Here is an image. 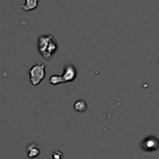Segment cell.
<instances>
[{"label": "cell", "instance_id": "5b68a950", "mask_svg": "<svg viewBox=\"0 0 159 159\" xmlns=\"http://www.w3.org/2000/svg\"><path fill=\"white\" fill-rule=\"evenodd\" d=\"M26 153L30 159L36 158L40 154V148L36 143L31 142L26 146Z\"/></svg>", "mask_w": 159, "mask_h": 159}, {"label": "cell", "instance_id": "6da1fadb", "mask_svg": "<svg viewBox=\"0 0 159 159\" xmlns=\"http://www.w3.org/2000/svg\"><path fill=\"white\" fill-rule=\"evenodd\" d=\"M58 49L56 39L52 35H41L38 39V51L40 55L46 59L51 60Z\"/></svg>", "mask_w": 159, "mask_h": 159}, {"label": "cell", "instance_id": "8992f818", "mask_svg": "<svg viewBox=\"0 0 159 159\" xmlns=\"http://www.w3.org/2000/svg\"><path fill=\"white\" fill-rule=\"evenodd\" d=\"M39 0H25V5H23L21 7L22 10H24L25 11H33L35 9H37L38 5H39Z\"/></svg>", "mask_w": 159, "mask_h": 159}, {"label": "cell", "instance_id": "3957f363", "mask_svg": "<svg viewBox=\"0 0 159 159\" xmlns=\"http://www.w3.org/2000/svg\"><path fill=\"white\" fill-rule=\"evenodd\" d=\"M45 74L46 69L44 64L39 63L32 66L31 68L29 69V79L32 85H39L42 82V80L45 78Z\"/></svg>", "mask_w": 159, "mask_h": 159}, {"label": "cell", "instance_id": "7a4b0ae2", "mask_svg": "<svg viewBox=\"0 0 159 159\" xmlns=\"http://www.w3.org/2000/svg\"><path fill=\"white\" fill-rule=\"evenodd\" d=\"M77 77V69L73 65H66L64 69L63 75H52L49 83L52 85H57L63 83H70L73 82Z\"/></svg>", "mask_w": 159, "mask_h": 159}, {"label": "cell", "instance_id": "ba28073f", "mask_svg": "<svg viewBox=\"0 0 159 159\" xmlns=\"http://www.w3.org/2000/svg\"><path fill=\"white\" fill-rule=\"evenodd\" d=\"M52 159H63V153L60 151H55L52 153Z\"/></svg>", "mask_w": 159, "mask_h": 159}, {"label": "cell", "instance_id": "52a82bcc", "mask_svg": "<svg viewBox=\"0 0 159 159\" xmlns=\"http://www.w3.org/2000/svg\"><path fill=\"white\" fill-rule=\"evenodd\" d=\"M74 110L79 112H84L87 110V104L85 100H78L74 103Z\"/></svg>", "mask_w": 159, "mask_h": 159}, {"label": "cell", "instance_id": "277c9868", "mask_svg": "<svg viewBox=\"0 0 159 159\" xmlns=\"http://www.w3.org/2000/svg\"><path fill=\"white\" fill-rule=\"evenodd\" d=\"M159 148V139L154 136H148L141 141V149L145 152H154Z\"/></svg>", "mask_w": 159, "mask_h": 159}]
</instances>
